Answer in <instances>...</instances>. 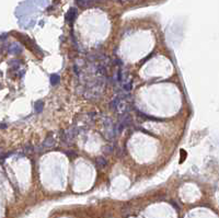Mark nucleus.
Here are the masks:
<instances>
[{
  "instance_id": "39448f33",
  "label": "nucleus",
  "mask_w": 219,
  "mask_h": 218,
  "mask_svg": "<svg viewBox=\"0 0 219 218\" xmlns=\"http://www.w3.org/2000/svg\"><path fill=\"white\" fill-rule=\"evenodd\" d=\"M58 81H59V77H58L57 75H52L51 76V83L52 85H55Z\"/></svg>"
},
{
  "instance_id": "f03ea898",
  "label": "nucleus",
  "mask_w": 219,
  "mask_h": 218,
  "mask_svg": "<svg viewBox=\"0 0 219 218\" xmlns=\"http://www.w3.org/2000/svg\"><path fill=\"white\" fill-rule=\"evenodd\" d=\"M95 162L98 164L99 167H105L106 164H108V161H106V159H104L103 157H99L97 158V160H95Z\"/></svg>"
},
{
  "instance_id": "f257e3e1",
  "label": "nucleus",
  "mask_w": 219,
  "mask_h": 218,
  "mask_svg": "<svg viewBox=\"0 0 219 218\" xmlns=\"http://www.w3.org/2000/svg\"><path fill=\"white\" fill-rule=\"evenodd\" d=\"M76 17H77V10H76L74 8H71V9H69L67 14H66V20H67L68 22H72Z\"/></svg>"
},
{
  "instance_id": "7ed1b4c3",
  "label": "nucleus",
  "mask_w": 219,
  "mask_h": 218,
  "mask_svg": "<svg viewBox=\"0 0 219 218\" xmlns=\"http://www.w3.org/2000/svg\"><path fill=\"white\" fill-rule=\"evenodd\" d=\"M93 4H94V2H92V1H77V4H79V6H81V7H83V8L91 7Z\"/></svg>"
},
{
  "instance_id": "20e7f679",
  "label": "nucleus",
  "mask_w": 219,
  "mask_h": 218,
  "mask_svg": "<svg viewBox=\"0 0 219 218\" xmlns=\"http://www.w3.org/2000/svg\"><path fill=\"white\" fill-rule=\"evenodd\" d=\"M34 108H35V111L36 112H41L43 110V102L42 101H37L35 104H34Z\"/></svg>"
}]
</instances>
